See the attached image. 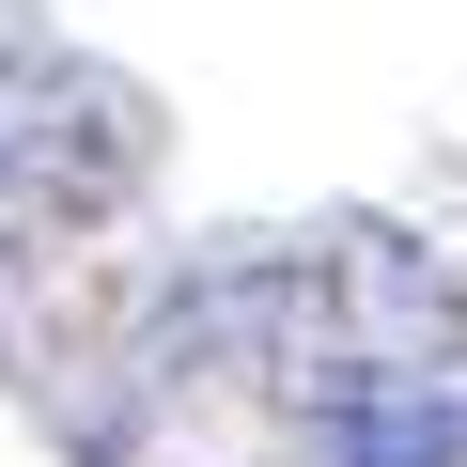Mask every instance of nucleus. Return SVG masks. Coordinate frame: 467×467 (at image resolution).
Segmentation results:
<instances>
[{
  "label": "nucleus",
  "instance_id": "nucleus-1",
  "mask_svg": "<svg viewBox=\"0 0 467 467\" xmlns=\"http://www.w3.org/2000/svg\"><path fill=\"white\" fill-rule=\"evenodd\" d=\"M467 451V389H436V405H358L343 420V467H451Z\"/></svg>",
  "mask_w": 467,
  "mask_h": 467
}]
</instances>
